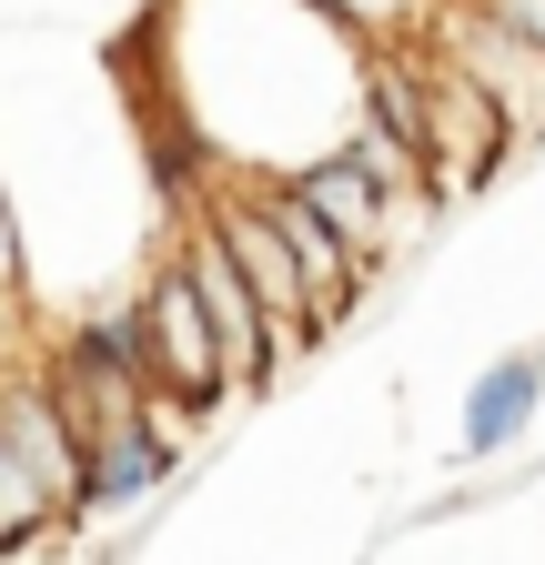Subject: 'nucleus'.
Segmentation results:
<instances>
[{
    "mask_svg": "<svg viewBox=\"0 0 545 565\" xmlns=\"http://www.w3.org/2000/svg\"><path fill=\"white\" fill-rule=\"evenodd\" d=\"M152 51L162 111L233 172H303L364 131L374 31L333 0H172Z\"/></svg>",
    "mask_w": 545,
    "mask_h": 565,
    "instance_id": "f257e3e1",
    "label": "nucleus"
},
{
    "mask_svg": "<svg viewBox=\"0 0 545 565\" xmlns=\"http://www.w3.org/2000/svg\"><path fill=\"white\" fill-rule=\"evenodd\" d=\"M142 333H152V374H162V394L182 404V414H213L223 394H233V353H223V323H213V303H202V282L182 273V253H162L152 273H142Z\"/></svg>",
    "mask_w": 545,
    "mask_h": 565,
    "instance_id": "f03ea898",
    "label": "nucleus"
},
{
    "mask_svg": "<svg viewBox=\"0 0 545 565\" xmlns=\"http://www.w3.org/2000/svg\"><path fill=\"white\" fill-rule=\"evenodd\" d=\"M435 51V41H425ZM515 111L485 92V82H474V71H455L445 51H435V111H425V182L435 192H474V182H485L505 152H515Z\"/></svg>",
    "mask_w": 545,
    "mask_h": 565,
    "instance_id": "7ed1b4c3",
    "label": "nucleus"
},
{
    "mask_svg": "<svg viewBox=\"0 0 545 565\" xmlns=\"http://www.w3.org/2000/svg\"><path fill=\"white\" fill-rule=\"evenodd\" d=\"M425 41H435L455 71H474V82L515 111V131H545V51L515 41L485 0H435V11H425Z\"/></svg>",
    "mask_w": 545,
    "mask_h": 565,
    "instance_id": "20e7f679",
    "label": "nucleus"
},
{
    "mask_svg": "<svg viewBox=\"0 0 545 565\" xmlns=\"http://www.w3.org/2000/svg\"><path fill=\"white\" fill-rule=\"evenodd\" d=\"M284 182H303V202H313V212H323V223L344 233L364 263L404 253V243L435 223V192H384L354 152H323V162H303V172H284Z\"/></svg>",
    "mask_w": 545,
    "mask_h": 565,
    "instance_id": "39448f33",
    "label": "nucleus"
},
{
    "mask_svg": "<svg viewBox=\"0 0 545 565\" xmlns=\"http://www.w3.org/2000/svg\"><path fill=\"white\" fill-rule=\"evenodd\" d=\"M0 445H11L41 484H51V505L61 515H92V435L72 424V404L51 394V374H41V353L21 364V384H11V414H0Z\"/></svg>",
    "mask_w": 545,
    "mask_h": 565,
    "instance_id": "423d86ee",
    "label": "nucleus"
},
{
    "mask_svg": "<svg viewBox=\"0 0 545 565\" xmlns=\"http://www.w3.org/2000/svg\"><path fill=\"white\" fill-rule=\"evenodd\" d=\"M162 414H182L172 394H152V404H131V414H111L101 435H92V515H111V505H142V494L182 465V435Z\"/></svg>",
    "mask_w": 545,
    "mask_h": 565,
    "instance_id": "0eeeda50",
    "label": "nucleus"
},
{
    "mask_svg": "<svg viewBox=\"0 0 545 565\" xmlns=\"http://www.w3.org/2000/svg\"><path fill=\"white\" fill-rule=\"evenodd\" d=\"M535 404H545V343L495 353V364L474 374V394H464V455H505L535 424Z\"/></svg>",
    "mask_w": 545,
    "mask_h": 565,
    "instance_id": "6e6552de",
    "label": "nucleus"
},
{
    "mask_svg": "<svg viewBox=\"0 0 545 565\" xmlns=\"http://www.w3.org/2000/svg\"><path fill=\"white\" fill-rule=\"evenodd\" d=\"M333 11H344L354 31H374V41H394V31H425L435 0H333Z\"/></svg>",
    "mask_w": 545,
    "mask_h": 565,
    "instance_id": "1a4fd4ad",
    "label": "nucleus"
},
{
    "mask_svg": "<svg viewBox=\"0 0 545 565\" xmlns=\"http://www.w3.org/2000/svg\"><path fill=\"white\" fill-rule=\"evenodd\" d=\"M485 11H495L515 41H535V51H545V0H485Z\"/></svg>",
    "mask_w": 545,
    "mask_h": 565,
    "instance_id": "9d476101",
    "label": "nucleus"
}]
</instances>
